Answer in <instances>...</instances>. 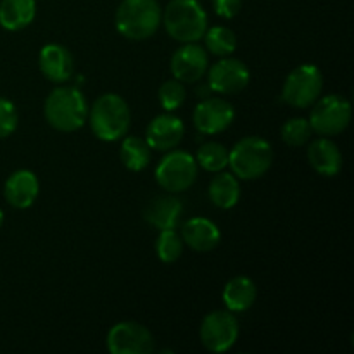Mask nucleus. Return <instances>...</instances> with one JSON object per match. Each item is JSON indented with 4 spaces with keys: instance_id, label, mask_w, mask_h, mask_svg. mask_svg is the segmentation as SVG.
Masks as SVG:
<instances>
[{
    "instance_id": "nucleus-15",
    "label": "nucleus",
    "mask_w": 354,
    "mask_h": 354,
    "mask_svg": "<svg viewBox=\"0 0 354 354\" xmlns=\"http://www.w3.org/2000/svg\"><path fill=\"white\" fill-rule=\"evenodd\" d=\"M38 64L45 78L55 83H62L71 78L75 69L69 50L59 44L45 45L38 55Z\"/></svg>"
},
{
    "instance_id": "nucleus-11",
    "label": "nucleus",
    "mask_w": 354,
    "mask_h": 354,
    "mask_svg": "<svg viewBox=\"0 0 354 354\" xmlns=\"http://www.w3.org/2000/svg\"><path fill=\"white\" fill-rule=\"evenodd\" d=\"M249 69L239 59H221L209 69V88L218 93H239L248 86Z\"/></svg>"
},
{
    "instance_id": "nucleus-16",
    "label": "nucleus",
    "mask_w": 354,
    "mask_h": 354,
    "mask_svg": "<svg viewBox=\"0 0 354 354\" xmlns=\"http://www.w3.org/2000/svg\"><path fill=\"white\" fill-rule=\"evenodd\" d=\"M7 203L17 209H26L35 203L38 196V180L30 169H17L7 178L3 189Z\"/></svg>"
},
{
    "instance_id": "nucleus-18",
    "label": "nucleus",
    "mask_w": 354,
    "mask_h": 354,
    "mask_svg": "<svg viewBox=\"0 0 354 354\" xmlns=\"http://www.w3.org/2000/svg\"><path fill=\"white\" fill-rule=\"evenodd\" d=\"M182 237L194 251L206 252L220 244V228L207 218H192L182 228Z\"/></svg>"
},
{
    "instance_id": "nucleus-1",
    "label": "nucleus",
    "mask_w": 354,
    "mask_h": 354,
    "mask_svg": "<svg viewBox=\"0 0 354 354\" xmlns=\"http://www.w3.org/2000/svg\"><path fill=\"white\" fill-rule=\"evenodd\" d=\"M45 120L59 131H75L88 118L85 95L73 86H59L45 100Z\"/></svg>"
},
{
    "instance_id": "nucleus-20",
    "label": "nucleus",
    "mask_w": 354,
    "mask_h": 354,
    "mask_svg": "<svg viewBox=\"0 0 354 354\" xmlns=\"http://www.w3.org/2000/svg\"><path fill=\"white\" fill-rule=\"evenodd\" d=\"M37 14L35 0H2L0 2V24L9 31H19L30 26Z\"/></svg>"
},
{
    "instance_id": "nucleus-2",
    "label": "nucleus",
    "mask_w": 354,
    "mask_h": 354,
    "mask_svg": "<svg viewBox=\"0 0 354 354\" xmlns=\"http://www.w3.org/2000/svg\"><path fill=\"white\" fill-rule=\"evenodd\" d=\"M88 118L93 133L104 142H114L124 137L131 121L130 107L116 93L99 97L88 111Z\"/></svg>"
},
{
    "instance_id": "nucleus-5",
    "label": "nucleus",
    "mask_w": 354,
    "mask_h": 354,
    "mask_svg": "<svg viewBox=\"0 0 354 354\" xmlns=\"http://www.w3.org/2000/svg\"><path fill=\"white\" fill-rule=\"evenodd\" d=\"M273 161L272 145L259 137H245L228 152L232 173L242 180H256L265 175Z\"/></svg>"
},
{
    "instance_id": "nucleus-4",
    "label": "nucleus",
    "mask_w": 354,
    "mask_h": 354,
    "mask_svg": "<svg viewBox=\"0 0 354 354\" xmlns=\"http://www.w3.org/2000/svg\"><path fill=\"white\" fill-rule=\"evenodd\" d=\"M162 21L169 37L182 44L201 40L207 28V16L197 0H171Z\"/></svg>"
},
{
    "instance_id": "nucleus-30",
    "label": "nucleus",
    "mask_w": 354,
    "mask_h": 354,
    "mask_svg": "<svg viewBox=\"0 0 354 354\" xmlns=\"http://www.w3.org/2000/svg\"><path fill=\"white\" fill-rule=\"evenodd\" d=\"M214 10L220 17L232 19L237 16L242 9V0H213Z\"/></svg>"
},
{
    "instance_id": "nucleus-23",
    "label": "nucleus",
    "mask_w": 354,
    "mask_h": 354,
    "mask_svg": "<svg viewBox=\"0 0 354 354\" xmlns=\"http://www.w3.org/2000/svg\"><path fill=\"white\" fill-rule=\"evenodd\" d=\"M121 161L131 171H142L151 161V147L138 137H127L121 144Z\"/></svg>"
},
{
    "instance_id": "nucleus-24",
    "label": "nucleus",
    "mask_w": 354,
    "mask_h": 354,
    "mask_svg": "<svg viewBox=\"0 0 354 354\" xmlns=\"http://www.w3.org/2000/svg\"><path fill=\"white\" fill-rule=\"evenodd\" d=\"M204 41L211 54L220 55V57H227L237 47V37L234 31L227 26H214L209 31L204 33Z\"/></svg>"
},
{
    "instance_id": "nucleus-10",
    "label": "nucleus",
    "mask_w": 354,
    "mask_h": 354,
    "mask_svg": "<svg viewBox=\"0 0 354 354\" xmlns=\"http://www.w3.org/2000/svg\"><path fill=\"white\" fill-rule=\"evenodd\" d=\"M107 348L113 354H149L154 351V337L137 322H121L107 334Z\"/></svg>"
},
{
    "instance_id": "nucleus-9",
    "label": "nucleus",
    "mask_w": 354,
    "mask_h": 354,
    "mask_svg": "<svg viewBox=\"0 0 354 354\" xmlns=\"http://www.w3.org/2000/svg\"><path fill=\"white\" fill-rule=\"evenodd\" d=\"M239 337L237 318L230 311H213L201 325V341L211 353H225Z\"/></svg>"
},
{
    "instance_id": "nucleus-21",
    "label": "nucleus",
    "mask_w": 354,
    "mask_h": 354,
    "mask_svg": "<svg viewBox=\"0 0 354 354\" xmlns=\"http://www.w3.org/2000/svg\"><path fill=\"white\" fill-rule=\"evenodd\" d=\"M254 282L248 277H235L225 286L223 289V303L228 311H245L254 304L256 301Z\"/></svg>"
},
{
    "instance_id": "nucleus-26",
    "label": "nucleus",
    "mask_w": 354,
    "mask_h": 354,
    "mask_svg": "<svg viewBox=\"0 0 354 354\" xmlns=\"http://www.w3.org/2000/svg\"><path fill=\"white\" fill-rule=\"evenodd\" d=\"M156 252L162 263H175L183 252V241L176 234L175 228L161 230L158 241H156Z\"/></svg>"
},
{
    "instance_id": "nucleus-13",
    "label": "nucleus",
    "mask_w": 354,
    "mask_h": 354,
    "mask_svg": "<svg viewBox=\"0 0 354 354\" xmlns=\"http://www.w3.org/2000/svg\"><path fill=\"white\" fill-rule=\"evenodd\" d=\"M171 68L175 80L183 83H192L203 78L207 69V54L203 47L192 44H185L173 54Z\"/></svg>"
},
{
    "instance_id": "nucleus-7",
    "label": "nucleus",
    "mask_w": 354,
    "mask_h": 354,
    "mask_svg": "<svg viewBox=\"0 0 354 354\" xmlns=\"http://www.w3.org/2000/svg\"><path fill=\"white\" fill-rule=\"evenodd\" d=\"M197 178V161L185 151H173L156 168V180L168 192H183Z\"/></svg>"
},
{
    "instance_id": "nucleus-29",
    "label": "nucleus",
    "mask_w": 354,
    "mask_h": 354,
    "mask_svg": "<svg viewBox=\"0 0 354 354\" xmlns=\"http://www.w3.org/2000/svg\"><path fill=\"white\" fill-rule=\"evenodd\" d=\"M17 128V111L10 100L0 97V138L14 133Z\"/></svg>"
},
{
    "instance_id": "nucleus-28",
    "label": "nucleus",
    "mask_w": 354,
    "mask_h": 354,
    "mask_svg": "<svg viewBox=\"0 0 354 354\" xmlns=\"http://www.w3.org/2000/svg\"><path fill=\"white\" fill-rule=\"evenodd\" d=\"M187 93L185 86L182 85V82L178 80H168L161 85L159 88V100H161V106L166 111H175L178 107H182V104L185 102Z\"/></svg>"
},
{
    "instance_id": "nucleus-19",
    "label": "nucleus",
    "mask_w": 354,
    "mask_h": 354,
    "mask_svg": "<svg viewBox=\"0 0 354 354\" xmlns=\"http://www.w3.org/2000/svg\"><path fill=\"white\" fill-rule=\"evenodd\" d=\"M308 159L315 171L324 176H335L342 168L341 151L327 137L311 142V145L308 147Z\"/></svg>"
},
{
    "instance_id": "nucleus-25",
    "label": "nucleus",
    "mask_w": 354,
    "mask_h": 354,
    "mask_svg": "<svg viewBox=\"0 0 354 354\" xmlns=\"http://www.w3.org/2000/svg\"><path fill=\"white\" fill-rule=\"evenodd\" d=\"M196 161L199 162L206 171H221L225 166H228V151L225 145L216 144V142H209V144H204L203 147L197 151Z\"/></svg>"
},
{
    "instance_id": "nucleus-17",
    "label": "nucleus",
    "mask_w": 354,
    "mask_h": 354,
    "mask_svg": "<svg viewBox=\"0 0 354 354\" xmlns=\"http://www.w3.org/2000/svg\"><path fill=\"white\" fill-rule=\"evenodd\" d=\"M182 201L173 196H158L147 204L144 211L145 221L159 230H169L178 225L182 216Z\"/></svg>"
},
{
    "instance_id": "nucleus-27",
    "label": "nucleus",
    "mask_w": 354,
    "mask_h": 354,
    "mask_svg": "<svg viewBox=\"0 0 354 354\" xmlns=\"http://www.w3.org/2000/svg\"><path fill=\"white\" fill-rule=\"evenodd\" d=\"M311 131L313 130H311L310 121L303 118H292L282 127V138L290 147H299L310 140Z\"/></svg>"
},
{
    "instance_id": "nucleus-3",
    "label": "nucleus",
    "mask_w": 354,
    "mask_h": 354,
    "mask_svg": "<svg viewBox=\"0 0 354 354\" xmlns=\"http://www.w3.org/2000/svg\"><path fill=\"white\" fill-rule=\"evenodd\" d=\"M161 24L158 0H123L116 10V30L128 40H145Z\"/></svg>"
},
{
    "instance_id": "nucleus-8",
    "label": "nucleus",
    "mask_w": 354,
    "mask_h": 354,
    "mask_svg": "<svg viewBox=\"0 0 354 354\" xmlns=\"http://www.w3.org/2000/svg\"><path fill=\"white\" fill-rule=\"evenodd\" d=\"M351 121V104L341 95H327L315 104L310 116L311 130L322 137H334L344 131Z\"/></svg>"
},
{
    "instance_id": "nucleus-6",
    "label": "nucleus",
    "mask_w": 354,
    "mask_h": 354,
    "mask_svg": "<svg viewBox=\"0 0 354 354\" xmlns=\"http://www.w3.org/2000/svg\"><path fill=\"white\" fill-rule=\"evenodd\" d=\"M324 88V75L315 64L297 66L290 71L283 83L282 97L289 106L304 107L311 106Z\"/></svg>"
},
{
    "instance_id": "nucleus-31",
    "label": "nucleus",
    "mask_w": 354,
    "mask_h": 354,
    "mask_svg": "<svg viewBox=\"0 0 354 354\" xmlns=\"http://www.w3.org/2000/svg\"><path fill=\"white\" fill-rule=\"evenodd\" d=\"M2 221H3V213L2 209H0V227H2Z\"/></svg>"
},
{
    "instance_id": "nucleus-14",
    "label": "nucleus",
    "mask_w": 354,
    "mask_h": 354,
    "mask_svg": "<svg viewBox=\"0 0 354 354\" xmlns=\"http://www.w3.org/2000/svg\"><path fill=\"white\" fill-rule=\"evenodd\" d=\"M185 127L182 120L171 114H161L154 118L147 127V145L154 151H171L182 142Z\"/></svg>"
},
{
    "instance_id": "nucleus-12",
    "label": "nucleus",
    "mask_w": 354,
    "mask_h": 354,
    "mask_svg": "<svg viewBox=\"0 0 354 354\" xmlns=\"http://www.w3.org/2000/svg\"><path fill=\"white\" fill-rule=\"evenodd\" d=\"M234 118V107L223 99H206L194 111V124H196L197 131L206 135H214L227 130Z\"/></svg>"
},
{
    "instance_id": "nucleus-22",
    "label": "nucleus",
    "mask_w": 354,
    "mask_h": 354,
    "mask_svg": "<svg viewBox=\"0 0 354 354\" xmlns=\"http://www.w3.org/2000/svg\"><path fill=\"white\" fill-rule=\"evenodd\" d=\"M209 199L220 209H230L241 199V185L230 173H220L211 180Z\"/></svg>"
}]
</instances>
